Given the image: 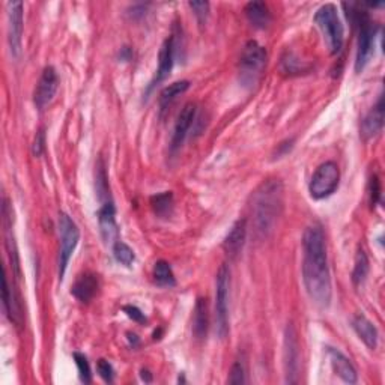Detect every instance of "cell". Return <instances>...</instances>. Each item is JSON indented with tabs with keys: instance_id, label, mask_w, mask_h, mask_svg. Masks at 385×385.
<instances>
[{
	"instance_id": "6da1fadb",
	"label": "cell",
	"mask_w": 385,
	"mask_h": 385,
	"mask_svg": "<svg viewBox=\"0 0 385 385\" xmlns=\"http://www.w3.org/2000/svg\"><path fill=\"white\" fill-rule=\"evenodd\" d=\"M303 282L310 300L327 309L331 303L332 286L325 235L321 226L307 227L303 236Z\"/></svg>"
},
{
	"instance_id": "7a4b0ae2",
	"label": "cell",
	"mask_w": 385,
	"mask_h": 385,
	"mask_svg": "<svg viewBox=\"0 0 385 385\" xmlns=\"http://www.w3.org/2000/svg\"><path fill=\"white\" fill-rule=\"evenodd\" d=\"M282 209L283 183L278 179H269L262 183L253 197V218L256 233L260 238H267L274 231Z\"/></svg>"
},
{
	"instance_id": "3957f363",
	"label": "cell",
	"mask_w": 385,
	"mask_h": 385,
	"mask_svg": "<svg viewBox=\"0 0 385 385\" xmlns=\"http://www.w3.org/2000/svg\"><path fill=\"white\" fill-rule=\"evenodd\" d=\"M345 8H349L348 17H351V21L358 28V42H357V59H355V71L361 73L369 64V60L375 50V39L378 26H376L367 14L363 6L355 3H345Z\"/></svg>"
},
{
	"instance_id": "277c9868",
	"label": "cell",
	"mask_w": 385,
	"mask_h": 385,
	"mask_svg": "<svg viewBox=\"0 0 385 385\" xmlns=\"http://www.w3.org/2000/svg\"><path fill=\"white\" fill-rule=\"evenodd\" d=\"M314 23L322 32L330 55H339L343 47V24L339 19L337 8L332 3L322 5L314 14Z\"/></svg>"
},
{
	"instance_id": "5b68a950",
	"label": "cell",
	"mask_w": 385,
	"mask_h": 385,
	"mask_svg": "<svg viewBox=\"0 0 385 385\" xmlns=\"http://www.w3.org/2000/svg\"><path fill=\"white\" fill-rule=\"evenodd\" d=\"M267 50L258 41H249L240 57V82L244 87H253L260 80L267 66Z\"/></svg>"
},
{
	"instance_id": "8992f818",
	"label": "cell",
	"mask_w": 385,
	"mask_h": 385,
	"mask_svg": "<svg viewBox=\"0 0 385 385\" xmlns=\"http://www.w3.org/2000/svg\"><path fill=\"white\" fill-rule=\"evenodd\" d=\"M229 289L231 271L222 265L215 280V330L220 339L229 334Z\"/></svg>"
},
{
	"instance_id": "52a82bcc",
	"label": "cell",
	"mask_w": 385,
	"mask_h": 385,
	"mask_svg": "<svg viewBox=\"0 0 385 385\" xmlns=\"http://www.w3.org/2000/svg\"><path fill=\"white\" fill-rule=\"evenodd\" d=\"M59 240H60V247H59V278L62 280L66 268L71 259L73 253L77 247L78 241H80V229L75 224L71 217L68 214L62 213L59 215Z\"/></svg>"
},
{
	"instance_id": "ba28073f",
	"label": "cell",
	"mask_w": 385,
	"mask_h": 385,
	"mask_svg": "<svg viewBox=\"0 0 385 385\" xmlns=\"http://www.w3.org/2000/svg\"><path fill=\"white\" fill-rule=\"evenodd\" d=\"M340 182V170L334 161L322 163L316 172L313 173L312 181L309 183L310 196L314 200H322L330 197L339 187Z\"/></svg>"
},
{
	"instance_id": "9c48e42d",
	"label": "cell",
	"mask_w": 385,
	"mask_h": 385,
	"mask_svg": "<svg viewBox=\"0 0 385 385\" xmlns=\"http://www.w3.org/2000/svg\"><path fill=\"white\" fill-rule=\"evenodd\" d=\"M23 2H8L6 12H8V44H10V51L12 57L19 59L21 55L23 46V29H24V19H23Z\"/></svg>"
},
{
	"instance_id": "30bf717a",
	"label": "cell",
	"mask_w": 385,
	"mask_h": 385,
	"mask_svg": "<svg viewBox=\"0 0 385 385\" xmlns=\"http://www.w3.org/2000/svg\"><path fill=\"white\" fill-rule=\"evenodd\" d=\"M300 370V342L292 323H287L285 331V375L287 384L298 382Z\"/></svg>"
},
{
	"instance_id": "8fae6325",
	"label": "cell",
	"mask_w": 385,
	"mask_h": 385,
	"mask_svg": "<svg viewBox=\"0 0 385 385\" xmlns=\"http://www.w3.org/2000/svg\"><path fill=\"white\" fill-rule=\"evenodd\" d=\"M59 87V75L53 66H46L39 77V82L35 87L33 102L39 110L46 109L55 100Z\"/></svg>"
},
{
	"instance_id": "7c38bea8",
	"label": "cell",
	"mask_w": 385,
	"mask_h": 385,
	"mask_svg": "<svg viewBox=\"0 0 385 385\" xmlns=\"http://www.w3.org/2000/svg\"><path fill=\"white\" fill-rule=\"evenodd\" d=\"M98 224L102 240L106 244H115L119 241V227L116 223V208L113 204V199L101 202L98 211Z\"/></svg>"
},
{
	"instance_id": "4fadbf2b",
	"label": "cell",
	"mask_w": 385,
	"mask_h": 385,
	"mask_svg": "<svg viewBox=\"0 0 385 385\" xmlns=\"http://www.w3.org/2000/svg\"><path fill=\"white\" fill-rule=\"evenodd\" d=\"M174 50H177V46H174V37H169L163 42V46L160 48L159 53V68H156V73L154 80L151 82V84L147 86L146 93H151L156 86L160 83H163L165 78L169 77V74L172 73V68L174 64Z\"/></svg>"
},
{
	"instance_id": "5bb4252c",
	"label": "cell",
	"mask_w": 385,
	"mask_h": 385,
	"mask_svg": "<svg viewBox=\"0 0 385 385\" xmlns=\"http://www.w3.org/2000/svg\"><path fill=\"white\" fill-rule=\"evenodd\" d=\"M196 119V104L188 102L182 107L181 113L178 115L177 122H174L173 128V136H172V143L170 147L172 151H177L182 146L183 140H186L188 131L192 125V122Z\"/></svg>"
},
{
	"instance_id": "9a60e30c",
	"label": "cell",
	"mask_w": 385,
	"mask_h": 385,
	"mask_svg": "<svg viewBox=\"0 0 385 385\" xmlns=\"http://www.w3.org/2000/svg\"><path fill=\"white\" fill-rule=\"evenodd\" d=\"M247 238V222L246 220H238L232 227L229 233L226 235L223 249L226 251V255L231 259H235L240 256V253L244 249V244H246Z\"/></svg>"
},
{
	"instance_id": "2e32d148",
	"label": "cell",
	"mask_w": 385,
	"mask_h": 385,
	"mask_svg": "<svg viewBox=\"0 0 385 385\" xmlns=\"http://www.w3.org/2000/svg\"><path fill=\"white\" fill-rule=\"evenodd\" d=\"M328 349V357L332 370L339 376L340 379L345 381L346 384H355L358 381V375L354 364L351 363L349 358L342 354L334 348H327Z\"/></svg>"
},
{
	"instance_id": "e0dca14e",
	"label": "cell",
	"mask_w": 385,
	"mask_h": 385,
	"mask_svg": "<svg viewBox=\"0 0 385 385\" xmlns=\"http://www.w3.org/2000/svg\"><path fill=\"white\" fill-rule=\"evenodd\" d=\"M384 96L379 95V100L376 106L367 113L366 118L361 122V136L364 140H369L375 136H378L384 127Z\"/></svg>"
},
{
	"instance_id": "ac0fdd59",
	"label": "cell",
	"mask_w": 385,
	"mask_h": 385,
	"mask_svg": "<svg viewBox=\"0 0 385 385\" xmlns=\"http://www.w3.org/2000/svg\"><path fill=\"white\" fill-rule=\"evenodd\" d=\"M98 289H100L98 276H95L92 273H86L77 278V282L71 289V294L78 301L89 303L96 295V292H98Z\"/></svg>"
},
{
	"instance_id": "d6986e66",
	"label": "cell",
	"mask_w": 385,
	"mask_h": 385,
	"mask_svg": "<svg viewBox=\"0 0 385 385\" xmlns=\"http://www.w3.org/2000/svg\"><path fill=\"white\" fill-rule=\"evenodd\" d=\"M3 307L5 312L10 318L11 322H14L15 325H21V304H20V298L19 295L15 294L14 287L10 286L8 283V274H6V268H3Z\"/></svg>"
},
{
	"instance_id": "ffe728a7",
	"label": "cell",
	"mask_w": 385,
	"mask_h": 385,
	"mask_svg": "<svg viewBox=\"0 0 385 385\" xmlns=\"http://www.w3.org/2000/svg\"><path fill=\"white\" fill-rule=\"evenodd\" d=\"M352 328L357 336L363 340V343L369 349H376L378 346V330L373 323L367 319L364 314H357L352 319Z\"/></svg>"
},
{
	"instance_id": "44dd1931",
	"label": "cell",
	"mask_w": 385,
	"mask_h": 385,
	"mask_svg": "<svg viewBox=\"0 0 385 385\" xmlns=\"http://www.w3.org/2000/svg\"><path fill=\"white\" fill-rule=\"evenodd\" d=\"M208 303L206 298H197L195 305V314H192V334L196 339L204 340L208 332Z\"/></svg>"
},
{
	"instance_id": "7402d4cb",
	"label": "cell",
	"mask_w": 385,
	"mask_h": 385,
	"mask_svg": "<svg viewBox=\"0 0 385 385\" xmlns=\"http://www.w3.org/2000/svg\"><path fill=\"white\" fill-rule=\"evenodd\" d=\"M246 15L253 28L265 29L271 23V14L264 2H250L246 6Z\"/></svg>"
},
{
	"instance_id": "603a6c76",
	"label": "cell",
	"mask_w": 385,
	"mask_h": 385,
	"mask_svg": "<svg viewBox=\"0 0 385 385\" xmlns=\"http://www.w3.org/2000/svg\"><path fill=\"white\" fill-rule=\"evenodd\" d=\"M190 87V82L188 80H181V82H174L172 84H169L168 87H164L161 95H160V109L161 111L168 110L170 104L178 98L179 95H182L183 92H187Z\"/></svg>"
},
{
	"instance_id": "cb8c5ba5",
	"label": "cell",
	"mask_w": 385,
	"mask_h": 385,
	"mask_svg": "<svg viewBox=\"0 0 385 385\" xmlns=\"http://www.w3.org/2000/svg\"><path fill=\"white\" fill-rule=\"evenodd\" d=\"M173 195L172 191H164L160 195H155L151 197V206L155 215H159L161 218H168L173 213Z\"/></svg>"
},
{
	"instance_id": "d4e9b609",
	"label": "cell",
	"mask_w": 385,
	"mask_h": 385,
	"mask_svg": "<svg viewBox=\"0 0 385 385\" xmlns=\"http://www.w3.org/2000/svg\"><path fill=\"white\" fill-rule=\"evenodd\" d=\"M95 188H96V196H98L100 202H106V200L111 199L110 195V187H109V178L106 172V165L104 161L100 160L96 163V170H95Z\"/></svg>"
},
{
	"instance_id": "484cf974",
	"label": "cell",
	"mask_w": 385,
	"mask_h": 385,
	"mask_svg": "<svg viewBox=\"0 0 385 385\" xmlns=\"http://www.w3.org/2000/svg\"><path fill=\"white\" fill-rule=\"evenodd\" d=\"M154 280L156 285L163 286V287H173L174 285H177V280H174V274H173L169 262H165V260L155 262Z\"/></svg>"
},
{
	"instance_id": "4316f807",
	"label": "cell",
	"mask_w": 385,
	"mask_h": 385,
	"mask_svg": "<svg viewBox=\"0 0 385 385\" xmlns=\"http://www.w3.org/2000/svg\"><path fill=\"white\" fill-rule=\"evenodd\" d=\"M369 274V259H367L366 251L363 249H358L355 256V265L352 271V282L358 287L366 282V277Z\"/></svg>"
},
{
	"instance_id": "83f0119b",
	"label": "cell",
	"mask_w": 385,
	"mask_h": 385,
	"mask_svg": "<svg viewBox=\"0 0 385 385\" xmlns=\"http://www.w3.org/2000/svg\"><path fill=\"white\" fill-rule=\"evenodd\" d=\"M113 256H115V259L119 262V264L125 265V267H131L136 260V255H134L133 249L127 246V244L122 241H116L115 244H113Z\"/></svg>"
},
{
	"instance_id": "f1b7e54d",
	"label": "cell",
	"mask_w": 385,
	"mask_h": 385,
	"mask_svg": "<svg viewBox=\"0 0 385 385\" xmlns=\"http://www.w3.org/2000/svg\"><path fill=\"white\" fill-rule=\"evenodd\" d=\"M73 357H74V361H75V366L78 369V376H80V381L83 384H91L92 372H91V366H89V361H87V358L80 352H74Z\"/></svg>"
},
{
	"instance_id": "f546056e",
	"label": "cell",
	"mask_w": 385,
	"mask_h": 385,
	"mask_svg": "<svg viewBox=\"0 0 385 385\" xmlns=\"http://www.w3.org/2000/svg\"><path fill=\"white\" fill-rule=\"evenodd\" d=\"M227 382L233 384V385H240V384H246V370H244V366L236 361L229 373V378H227Z\"/></svg>"
},
{
	"instance_id": "4dcf8cb0",
	"label": "cell",
	"mask_w": 385,
	"mask_h": 385,
	"mask_svg": "<svg viewBox=\"0 0 385 385\" xmlns=\"http://www.w3.org/2000/svg\"><path fill=\"white\" fill-rule=\"evenodd\" d=\"M96 369H98L100 376L106 382L111 384L113 379H115V370H113V366L107 360H100L98 364H96Z\"/></svg>"
},
{
	"instance_id": "1f68e13d",
	"label": "cell",
	"mask_w": 385,
	"mask_h": 385,
	"mask_svg": "<svg viewBox=\"0 0 385 385\" xmlns=\"http://www.w3.org/2000/svg\"><path fill=\"white\" fill-rule=\"evenodd\" d=\"M188 6L195 12V15L197 17V20L200 23H205L206 21V17L209 12V3L208 2H190Z\"/></svg>"
},
{
	"instance_id": "d6a6232c",
	"label": "cell",
	"mask_w": 385,
	"mask_h": 385,
	"mask_svg": "<svg viewBox=\"0 0 385 385\" xmlns=\"http://www.w3.org/2000/svg\"><path fill=\"white\" fill-rule=\"evenodd\" d=\"M369 196H370L372 206L379 204L381 186H379V179H378V177H376V174H373V177L370 178V182H369Z\"/></svg>"
},
{
	"instance_id": "836d02e7",
	"label": "cell",
	"mask_w": 385,
	"mask_h": 385,
	"mask_svg": "<svg viewBox=\"0 0 385 385\" xmlns=\"http://www.w3.org/2000/svg\"><path fill=\"white\" fill-rule=\"evenodd\" d=\"M44 150H46V134H44L42 129H39L37 136H35V140H33L32 154H33V156H41Z\"/></svg>"
},
{
	"instance_id": "e575fe53",
	"label": "cell",
	"mask_w": 385,
	"mask_h": 385,
	"mask_svg": "<svg viewBox=\"0 0 385 385\" xmlns=\"http://www.w3.org/2000/svg\"><path fill=\"white\" fill-rule=\"evenodd\" d=\"M124 312L127 313V316L129 319H133L137 323H145L146 322L145 313H142V310H140L138 307H136V305H125Z\"/></svg>"
},
{
	"instance_id": "d590c367",
	"label": "cell",
	"mask_w": 385,
	"mask_h": 385,
	"mask_svg": "<svg viewBox=\"0 0 385 385\" xmlns=\"http://www.w3.org/2000/svg\"><path fill=\"white\" fill-rule=\"evenodd\" d=\"M146 8H147V6H146V5H142V3H140V5H134V6H133V10H131V11H134V12H133V14H129V15L133 17V19H140V17H143V15H145Z\"/></svg>"
},
{
	"instance_id": "8d00e7d4",
	"label": "cell",
	"mask_w": 385,
	"mask_h": 385,
	"mask_svg": "<svg viewBox=\"0 0 385 385\" xmlns=\"http://www.w3.org/2000/svg\"><path fill=\"white\" fill-rule=\"evenodd\" d=\"M119 57L122 60H125V62H128V60H131V57H133V51H131V48H128V47H124L120 50Z\"/></svg>"
},
{
	"instance_id": "74e56055",
	"label": "cell",
	"mask_w": 385,
	"mask_h": 385,
	"mask_svg": "<svg viewBox=\"0 0 385 385\" xmlns=\"http://www.w3.org/2000/svg\"><path fill=\"white\" fill-rule=\"evenodd\" d=\"M142 379H143L145 382H151V381H152V376H151V373L147 372L146 369H143V370H142Z\"/></svg>"
}]
</instances>
